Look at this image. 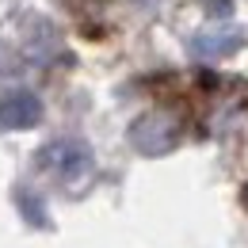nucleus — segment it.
Here are the masks:
<instances>
[{"instance_id": "2", "label": "nucleus", "mask_w": 248, "mask_h": 248, "mask_svg": "<svg viewBox=\"0 0 248 248\" xmlns=\"http://www.w3.org/2000/svg\"><path fill=\"white\" fill-rule=\"evenodd\" d=\"M38 119H42V103H38L34 92L16 88V92H8L0 99V126H8V130H31Z\"/></svg>"}, {"instance_id": "1", "label": "nucleus", "mask_w": 248, "mask_h": 248, "mask_svg": "<svg viewBox=\"0 0 248 248\" xmlns=\"http://www.w3.org/2000/svg\"><path fill=\"white\" fill-rule=\"evenodd\" d=\"M176 134H180V126L172 123L168 115H145V119L134 123L130 141H134L141 153H164V149L176 145Z\"/></svg>"}, {"instance_id": "3", "label": "nucleus", "mask_w": 248, "mask_h": 248, "mask_svg": "<svg viewBox=\"0 0 248 248\" xmlns=\"http://www.w3.org/2000/svg\"><path fill=\"white\" fill-rule=\"evenodd\" d=\"M42 156L62 172L65 180H73L77 172H84L88 160H92V156H88V145H80V141H54V145H46Z\"/></svg>"}]
</instances>
